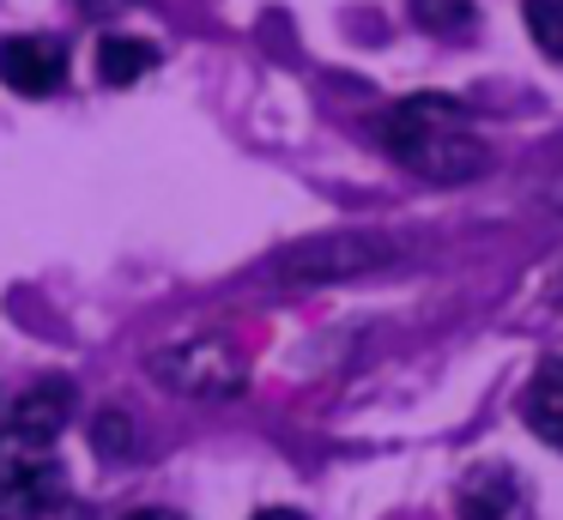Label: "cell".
<instances>
[{
    "label": "cell",
    "instance_id": "4",
    "mask_svg": "<svg viewBox=\"0 0 563 520\" xmlns=\"http://www.w3.org/2000/svg\"><path fill=\"white\" fill-rule=\"evenodd\" d=\"M67 502V472L49 447L0 442V520H49Z\"/></svg>",
    "mask_w": 563,
    "mask_h": 520
},
{
    "label": "cell",
    "instance_id": "15",
    "mask_svg": "<svg viewBox=\"0 0 563 520\" xmlns=\"http://www.w3.org/2000/svg\"><path fill=\"white\" fill-rule=\"evenodd\" d=\"M0 418H7V411H0Z\"/></svg>",
    "mask_w": 563,
    "mask_h": 520
},
{
    "label": "cell",
    "instance_id": "12",
    "mask_svg": "<svg viewBox=\"0 0 563 520\" xmlns=\"http://www.w3.org/2000/svg\"><path fill=\"white\" fill-rule=\"evenodd\" d=\"M412 12L424 31H466V19H473L466 0H412Z\"/></svg>",
    "mask_w": 563,
    "mask_h": 520
},
{
    "label": "cell",
    "instance_id": "11",
    "mask_svg": "<svg viewBox=\"0 0 563 520\" xmlns=\"http://www.w3.org/2000/svg\"><path fill=\"white\" fill-rule=\"evenodd\" d=\"M91 447L110 460H128L134 454V423L122 418V411H98V423H91Z\"/></svg>",
    "mask_w": 563,
    "mask_h": 520
},
{
    "label": "cell",
    "instance_id": "8",
    "mask_svg": "<svg viewBox=\"0 0 563 520\" xmlns=\"http://www.w3.org/2000/svg\"><path fill=\"white\" fill-rule=\"evenodd\" d=\"M521 418L539 442L563 447V357L539 363V375L527 381V399H521Z\"/></svg>",
    "mask_w": 563,
    "mask_h": 520
},
{
    "label": "cell",
    "instance_id": "10",
    "mask_svg": "<svg viewBox=\"0 0 563 520\" xmlns=\"http://www.w3.org/2000/svg\"><path fill=\"white\" fill-rule=\"evenodd\" d=\"M521 19H527V36H533L545 55L563 60V0H527Z\"/></svg>",
    "mask_w": 563,
    "mask_h": 520
},
{
    "label": "cell",
    "instance_id": "1",
    "mask_svg": "<svg viewBox=\"0 0 563 520\" xmlns=\"http://www.w3.org/2000/svg\"><path fill=\"white\" fill-rule=\"evenodd\" d=\"M382 145L424 181H473L490 169V145L454 97H406L382 115Z\"/></svg>",
    "mask_w": 563,
    "mask_h": 520
},
{
    "label": "cell",
    "instance_id": "14",
    "mask_svg": "<svg viewBox=\"0 0 563 520\" xmlns=\"http://www.w3.org/2000/svg\"><path fill=\"white\" fill-rule=\"evenodd\" d=\"M128 520H176V515H128Z\"/></svg>",
    "mask_w": 563,
    "mask_h": 520
},
{
    "label": "cell",
    "instance_id": "9",
    "mask_svg": "<svg viewBox=\"0 0 563 520\" xmlns=\"http://www.w3.org/2000/svg\"><path fill=\"white\" fill-rule=\"evenodd\" d=\"M158 67V48L146 36H103L98 43V79L103 85H134Z\"/></svg>",
    "mask_w": 563,
    "mask_h": 520
},
{
    "label": "cell",
    "instance_id": "2",
    "mask_svg": "<svg viewBox=\"0 0 563 520\" xmlns=\"http://www.w3.org/2000/svg\"><path fill=\"white\" fill-rule=\"evenodd\" d=\"M146 369L158 387H170L183 399H236L249 387V369H243L231 339H183V345H164L146 357Z\"/></svg>",
    "mask_w": 563,
    "mask_h": 520
},
{
    "label": "cell",
    "instance_id": "6",
    "mask_svg": "<svg viewBox=\"0 0 563 520\" xmlns=\"http://www.w3.org/2000/svg\"><path fill=\"white\" fill-rule=\"evenodd\" d=\"M0 85L19 97H55L67 85V48L55 36H0Z\"/></svg>",
    "mask_w": 563,
    "mask_h": 520
},
{
    "label": "cell",
    "instance_id": "13",
    "mask_svg": "<svg viewBox=\"0 0 563 520\" xmlns=\"http://www.w3.org/2000/svg\"><path fill=\"white\" fill-rule=\"evenodd\" d=\"M255 520H303L297 508H267V515H255Z\"/></svg>",
    "mask_w": 563,
    "mask_h": 520
},
{
    "label": "cell",
    "instance_id": "5",
    "mask_svg": "<svg viewBox=\"0 0 563 520\" xmlns=\"http://www.w3.org/2000/svg\"><path fill=\"white\" fill-rule=\"evenodd\" d=\"M67 418H74V387L55 375V381H37L25 387V394L7 406V418H0V442H19V447H49L55 435L67 430Z\"/></svg>",
    "mask_w": 563,
    "mask_h": 520
},
{
    "label": "cell",
    "instance_id": "7",
    "mask_svg": "<svg viewBox=\"0 0 563 520\" xmlns=\"http://www.w3.org/2000/svg\"><path fill=\"white\" fill-rule=\"evenodd\" d=\"M461 520H527V496L515 484V472L485 466L461 484Z\"/></svg>",
    "mask_w": 563,
    "mask_h": 520
},
{
    "label": "cell",
    "instance_id": "3",
    "mask_svg": "<svg viewBox=\"0 0 563 520\" xmlns=\"http://www.w3.org/2000/svg\"><path fill=\"white\" fill-rule=\"evenodd\" d=\"M400 254L394 236H376V230H340V236H309L297 248H285L279 273L291 285H328V278H357V273H376Z\"/></svg>",
    "mask_w": 563,
    "mask_h": 520
}]
</instances>
